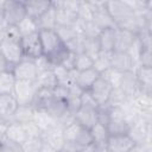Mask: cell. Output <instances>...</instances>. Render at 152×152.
I'll use <instances>...</instances> for the list:
<instances>
[{
  "label": "cell",
  "instance_id": "6da1fadb",
  "mask_svg": "<svg viewBox=\"0 0 152 152\" xmlns=\"http://www.w3.org/2000/svg\"><path fill=\"white\" fill-rule=\"evenodd\" d=\"M39 38L42 43L43 55L48 57L53 65L62 64V62L69 56V50L61 40L55 30L39 31Z\"/></svg>",
  "mask_w": 152,
  "mask_h": 152
},
{
  "label": "cell",
  "instance_id": "7a4b0ae2",
  "mask_svg": "<svg viewBox=\"0 0 152 152\" xmlns=\"http://www.w3.org/2000/svg\"><path fill=\"white\" fill-rule=\"evenodd\" d=\"M63 134H64L65 144L72 145L75 147L84 146V145L93 142L89 129L82 127L81 125L76 124L75 121L63 128Z\"/></svg>",
  "mask_w": 152,
  "mask_h": 152
},
{
  "label": "cell",
  "instance_id": "3957f363",
  "mask_svg": "<svg viewBox=\"0 0 152 152\" xmlns=\"http://www.w3.org/2000/svg\"><path fill=\"white\" fill-rule=\"evenodd\" d=\"M37 87L33 81H15L13 96L18 106H32L37 94Z\"/></svg>",
  "mask_w": 152,
  "mask_h": 152
},
{
  "label": "cell",
  "instance_id": "277c9868",
  "mask_svg": "<svg viewBox=\"0 0 152 152\" xmlns=\"http://www.w3.org/2000/svg\"><path fill=\"white\" fill-rule=\"evenodd\" d=\"M0 53L5 58L11 71L13 66L24 58L19 40H12V39H6V38L0 40Z\"/></svg>",
  "mask_w": 152,
  "mask_h": 152
},
{
  "label": "cell",
  "instance_id": "5b68a950",
  "mask_svg": "<svg viewBox=\"0 0 152 152\" xmlns=\"http://www.w3.org/2000/svg\"><path fill=\"white\" fill-rule=\"evenodd\" d=\"M20 48L24 55V58L28 59H37L43 55V49H42V43L39 38V32H34L31 34L23 36L19 40Z\"/></svg>",
  "mask_w": 152,
  "mask_h": 152
},
{
  "label": "cell",
  "instance_id": "8992f818",
  "mask_svg": "<svg viewBox=\"0 0 152 152\" xmlns=\"http://www.w3.org/2000/svg\"><path fill=\"white\" fill-rule=\"evenodd\" d=\"M93 5V23L99 27L100 31L108 28H116L115 21L106 8V1H90Z\"/></svg>",
  "mask_w": 152,
  "mask_h": 152
},
{
  "label": "cell",
  "instance_id": "52a82bcc",
  "mask_svg": "<svg viewBox=\"0 0 152 152\" xmlns=\"http://www.w3.org/2000/svg\"><path fill=\"white\" fill-rule=\"evenodd\" d=\"M26 17V10L24 1L10 0L5 2L4 20L10 26H17Z\"/></svg>",
  "mask_w": 152,
  "mask_h": 152
},
{
  "label": "cell",
  "instance_id": "ba28073f",
  "mask_svg": "<svg viewBox=\"0 0 152 152\" xmlns=\"http://www.w3.org/2000/svg\"><path fill=\"white\" fill-rule=\"evenodd\" d=\"M12 72L18 81H33L37 77V68L34 61L28 58H23L18 64H15L12 69Z\"/></svg>",
  "mask_w": 152,
  "mask_h": 152
},
{
  "label": "cell",
  "instance_id": "9c48e42d",
  "mask_svg": "<svg viewBox=\"0 0 152 152\" xmlns=\"http://www.w3.org/2000/svg\"><path fill=\"white\" fill-rule=\"evenodd\" d=\"M112 90H113V87L102 76H100L94 82L91 88L89 89L91 96L94 97V100H95V102L97 103L99 107L100 106H104V104L108 103V100H109Z\"/></svg>",
  "mask_w": 152,
  "mask_h": 152
},
{
  "label": "cell",
  "instance_id": "30bf717a",
  "mask_svg": "<svg viewBox=\"0 0 152 152\" xmlns=\"http://www.w3.org/2000/svg\"><path fill=\"white\" fill-rule=\"evenodd\" d=\"M104 5H106V8H107L108 13L110 14L113 20L115 21V24L134 14V11L129 7V5L126 2V0H121V1H106Z\"/></svg>",
  "mask_w": 152,
  "mask_h": 152
},
{
  "label": "cell",
  "instance_id": "8fae6325",
  "mask_svg": "<svg viewBox=\"0 0 152 152\" xmlns=\"http://www.w3.org/2000/svg\"><path fill=\"white\" fill-rule=\"evenodd\" d=\"M63 128L58 122L55 127L50 128L49 131H45L42 133V139L43 142L48 144L49 146L53 147L57 151H63L64 146H65V139H64V134H63Z\"/></svg>",
  "mask_w": 152,
  "mask_h": 152
},
{
  "label": "cell",
  "instance_id": "7c38bea8",
  "mask_svg": "<svg viewBox=\"0 0 152 152\" xmlns=\"http://www.w3.org/2000/svg\"><path fill=\"white\" fill-rule=\"evenodd\" d=\"M135 142L129 138L128 134L109 135L106 142L107 152H129Z\"/></svg>",
  "mask_w": 152,
  "mask_h": 152
},
{
  "label": "cell",
  "instance_id": "4fadbf2b",
  "mask_svg": "<svg viewBox=\"0 0 152 152\" xmlns=\"http://www.w3.org/2000/svg\"><path fill=\"white\" fill-rule=\"evenodd\" d=\"M137 66L138 65L134 63V61L127 52L113 51L110 53V68L120 72H127V71L135 70Z\"/></svg>",
  "mask_w": 152,
  "mask_h": 152
},
{
  "label": "cell",
  "instance_id": "5bb4252c",
  "mask_svg": "<svg viewBox=\"0 0 152 152\" xmlns=\"http://www.w3.org/2000/svg\"><path fill=\"white\" fill-rule=\"evenodd\" d=\"M74 120L82 127L90 129L97 122V108L81 106V108L74 115Z\"/></svg>",
  "mask_w": 152,
  "mask_h": 152
},
{
  "label": "cell",
  "instance_id": "9a60e30c",
  "mask_svg": "<svg viewBox=\"0 0 152 152\" xmlns=\"http://www.w3.org/2000/svg\"><path fill=\"white\" fill-rule=\"evenodd\" d=\"M52 2V1H51ZM56 13V27L57 26H66V27H76L78 23V14L74 11L66 10L61 6H56L52 4Z\"/></svg>",
  "mask_w": 152,
  "mask_h": 152
},
{
  "label": "cell",
  "instance_id": "2e32d148",
  "mask_svg": "<svg viewBox=\"0 0 152 152\" xmlns=\"http://www.w3.org/2000/svg\"><path fill=\"white\" fill-rule=\"evenodd\" d=\"M137 82L140 89V93L151 95L152 90V68L151 66H141L138 65L134 70Z\"/></svg>",
  "mask_w": 152,
  "mask_h": 152
},
{
  "label": "cell",
  "instance_id": "e0dca14e",
  "mask_svg": "<svg viewBox=\"0 0 152 152\" xmlns=\"http://www.w3.org/2000/svg\"><path fill=\"white\" fill-rule=\"evenodd\" d=\"M119 88L125 93V95L128 99H132V97L137 96L138 94H140V89H139V86H138V82H137L134 70L122 74Z\"/></svg>",
  "mask_w": 152,
  "mask_h": 152
},
{
  "label": "cell",
  "instance_id": "ac0fdd59",
  "mask_svg": "<svg viewBox=\"0 0 152 152\" xmlns=\"http://www.w3.org/2000/svg\"><path fill=\"white\" fill-rule=\"evenodd\" d=\"M137 36L121 30V28H116L115 30V44H114V51L118 52H128V50L131 49V46L133 45V43L135 42Z\"/></svg>",
  "mask_w": 152,
  "mask_h": 152
},
{
  "label": "cell",
  "instance_id": "d6986e66",
  "mask_svg": "<svg viewBox=\"0 0 152 152\" xmlns=\"http://www.w3.org/2000/svg\"><path fill=\"white\" fill-rule=\"evenodd\" d=\"M17 108H18V103L13 95L11 94L0 95V118L2 120L10 124Z\"/></svg>",
  "mask_w": 152,
  "mask_h": 152
},
{
  "label": "cell",
  "instance_id": "ffe728a7",
  "mask_svg": "<svg viewBox=\"0 0 152 152\" xmlns=\"http://www.w3.org/2000/svg\"><path fill=\"white\" fill-rule=\"evenodd\" d=\"M26 15L37 20L40 15H43L50 7L51 1L48 0H34V1H24Z\"/></svg>",
  "mask_w": 152,
  "mask_h": 152
},
{
  "label": "cell",
  "instance_id": "44dd1931",
  "mask_svg": "<svg viewBox=\"0 0 152 152\" xmlns=\"http://www.w3.org/2000/svg\"><path fill=\"white\" fill-rule=\"evenodd\" d=\"M100 77V74L95 69H88L84 71H78L76 76L75 84L80 87L82 90H89L94 82Z\"/></svg>",
  "mask_w": 152,
  "mask_h": 152
},
{
  "label": "cell",
  "instance_id": "7402d4cb",
  "mask_svg": "<svg viewBox=\"0 0 152 152\" xmlns=\"http://www.w3.org/2000/svg\"><path fill=\"white\" fill-rule=\"evenodd\" d=\"M32 121L39 127V129L42 132L49 131L50 128H52L57 125V120L55 118H52L50 114H48L45 110H42V109H34Z\"/></svg>",
  "mask_w": 152,
  "mask_h": 152
},
{
  "label": "cell",
  "instance_id": "603a6c76",
  "mask_svg": "<svg viewBox=\"0 0 152 152\" xmlns=\"http://www.w3.org/2000/svg\"><path fill=\"white\" fill-rule=\"evenodd\" d=\"M5 137H6V139H8L13 142L20 144V145L27 138L26 132L24 129V126L20 124H17V122H10L7 125L6 131H5Z\"/></svg>",
  "mask_w": 152,
  "mask_h": 152
},
{
  "label": "cell",
  "instance_id": "cb8c5ba5",
  "mask_svg": "<svg viewBox=\"0 0 152 152\" xmlns=\"http://www.w3.org/2000/svg\"><path fill=\"white\" fill-rule=\"evenodd\" d=\"M90 137H91V141L93 144H95L99 148H102V147H106V142L108 140V131H107V127L100 122H96L90 129Z\"/></svg>",
  "mask_w": 152,
  "mask_h": 152
},
{
  "label": "cell",
  "instance_id": "d4e9b609",
  "mask_svg": "<svg viewBox=\"0 0 152 152\" xmlns=\"http://www.w3.org/2000/svg\"><path fill=\"white\" fill-rule=\"evenodd\" d=\"M34 84H36L37 89H49V90H52L57 86L56 76H55L52 69L38 72L37 77L34 80Z\"/></svg>",
  "mask_w": 152,
  "mask_h": 152
},
{
  "label": "cell",
  "instance_id": "484cf974",
  "mask_svg": "<svg viewBox=\"0 0 152 152\" xmlns=\"http://www.w3.org/2000/svg\"><path fill=\"white\" fill-rule=\"evenodd\" d=\"M115 30L116 28H108L102 30L97 37L100 49L102 52H113L114 44H115Z\"/></svg>",
  "mask_w": 152,
  "mask_h": 152
},
{
  "label": "cell",
  "instance_id": "4316f807",
  "mask_svg": "<svg viewBox=\"0 0 152 152\" xmlns=\"http://www.w3.org/2000/svg\"><path fill=\"white\" fill-rule=\"evenodd\" d=\"M34 108L33 106H18L15 109L11 122H17L20 125H25L27 122H31L33 119Z\"/></svg>",
  "mask_w": 152,
  "mask_h": 152
},
{
  "label": "cell",
  "instance_id": "83f0119b",
  "mask_svg": "<svg viewBox=\"0 0 152 152\" xmlns=\"http://www.w3.org/2000/svg\"><path fill=\"white\" fill-rule=\"evenodd\" d=\"M36 21L39 31L56 28V13H55V8L52 7V2H51V7L43 15H40Z\"/></svg>",
  "mask_w": 152,
  "mask_h": 152
},
{
  "label": "cell",
  "instance_id": "f1b7e54d",
  "mask_svg": "<svg viewBox=\"0 0 152 152\" xmlns=\"http://www.w3.org/2000/svg\"><path fill=\"white\" fill-rule=\"evenodd\" d=\"M15 81L17 80L11 70L0 71V95H4V94L12 95Z\"/></svg>",
  "mask_w": 152,
  "mask_h": 152
},
{
  "label": "cell",
  "instance_id": "f546056e",
  "mask_svg": "<svg viewBox=\"0 0 152 152\" xmlns=\"http://www.w3.org/2000/svg\"><path fill=\"white\" fill-rule=\"evenodd\" d=\"M77 30L84 38H97L101 32L99 27L93 23V20H80L78 19Z\"/></svg>",
  "mask_w": 152,
  "mask_h": 152
},
{
  "label": "cell",
  "instance_id": "4dcf8cb0",
  "mask_svg": "<svg viewBox=\"0 0 152 152\" xmlns=\"http://www.w3.org/2000/svg\"><path fill=\"white\" fill-rule=\"evenodd\" d=\"M110 53L112 52H100L93 63V69H95L100 75L110 68Z\"/></svg>",
  "mask_w": 152,
  "mask_h": 152
},
{
  "label": "cell",
  "instance_id": "1f68e13d",
  "mask_svg": "<svg viewBox=\"0 0 152 152\" xmlns=\"http://www.w3.org/2000/svg\"><path fill=\"white\" fill-rule=\"evenodd\" d=\"M21 37L23 36H26V34H31V33H34V32H39L38 30V25H37V21L30 17H25L18 25H17Z\"/></svg>",
  "mask_w": 152,
  "mask_h": 152
},
{
  "label": "cell",
  "instance_id": "d6a6232c",
  "mask_svg": "<svg viewBox=\"0 0 152 152\" xmlns=\"http://www.w3.org/2000/svg\"><path fill=\"white\" fill-rule=\"evenodd\" d=\"M93 58L86 53H77L74 57V69L76 71H84L93 68Z\"/></svg>",
  "mask_w": 152,
  "mask_h": 152
},
{
  "label": "cell",
  "instance_id": "836d02e7",
  "mask_svg": "<svg viewBox=\"0 0 152 152\" xmlns=\"http://www.w3.org/2000/svg\"><path fill=\"white\" fill-rule=\"evenodd\" d=\"M100 52H101V49H100L97 38H84L83 39V53L88 55L94 61V58Z\"/></svg>",
  "mask_w": 152,
  "mask_h": 152
},
{
  "label": "cell",
  "instance_id": "e575fe53",
  "mask_svg": "<svg viewBox=\"0 0 152 152\" xmlns=\"http://www.w3.org/2000/svg\"><path fill=\"white\" fill-rule=\"evenodd\" d=\"M56 33L58 34V37L61 38V40L66 44L68 42H70L71 39H74L75 37H77L78 34H81L76 27H66V26H57L55 28Z\"/></svg>",
  "mask_w": 152,
  "mask_h": 152
},
{
  "label": "cell",
  "instance_id": "d590c367",
  "mask_svg": "<svg viewBox=\"0 0 152 152\" xmlns=\"http://www.w3.org/2000/svg\"><path fill=\"white\" fill-rule=\"evenodd\" d=\"M122 74L124 72H120L113 68H109L107 69L104 72H102L100 76H102L113 88H119L120 86V82H121V77H122Z\"/></svg>",
  "mask_w": 152,
  "mask_h": 152
},
{
  "label": "cell",
  "instance_id": "8d00e7d4",
  "mask_svg": "<svg viewBox=\"0 0 152 152\" xmlns=\"http://www.w3.org/2000/svg\"><path fill=\"white\" fill-rule=\"evenodd\" d=\"M42 146H43L42 137L26 138V140L21 144V147H23L24 152H40Z\"/></svg>",
  "mask_w": 152,
  "mask_h": 152
},
{
  "label": "cell",
  "instance_id": "74e56055",
  "mask_svg": "<svg viewBox=\"0 0 152 152\" xmlns=\"http://www.w3.org/2000/svg\"><path fill=\"white\" fill-rule=\"evenodd\" d=\"M138 65L141 66H152V53L151 48H141L139 58H138Z\"/></svg>",
  "mask_w": 152,
  "mask_h": 152
},
{
  "label": "cell",
  "instance_id": "f35d334b",
  "mask_svg": "<svg viewBox=\"0 0 152 152\" xmlns=\"http://www.w3.org/2000/svg\"><path fill=\"white\" fill-rule=\"evenodd\" d=\"M34 64H36V68H37V71L38 72H42V71H46V70H51L53 69V64L50 62V59L48 57H45L44 55H42L40 57H38L37 59H34Z\"/></svg>",
  "mask_w": 152,
  "mask_h": 152
},
{
  "label": "cell",
  "instance_id": "ab89813d",
  "mask_svg": "<svg viewBox=\"0 0 152 152\" xmlns=\"http://www.w3.org/2000/svg\"><path fill=\"white\" fill-rule=\"evenodd\" d=\"M0 152H24V150L20 144H17L8 139H5L1 141Z\"/></svg>",
  "mask_w": 152,
  "mask_h": 152
},
{
  "label": "cell",
  "instance_id": "60d3db41",
  "mask_svg": "<svg viewBox=\"0 0 152 152\" xmlns=\"http://www.w3.org/2000/svg\"><path fill=\"white\" fill-rule=\"evenodd\" d=\"M23 126H24V129H25V132H26L27 138L42 137V133H43V132L39 129V127H38L33 121L27 122V124H25V125H23Z\"/></svg>",
  "mask_w": 152,
  "mask_h": 152
},
{
  "label": "cell",
  "instance_id": "b9f144b4",
  "mask_svg": "<svg viewBox=\"0 0 152 152\" xmlns=\"http://www.w3.org/2000/svg\"><path fill=\"white\" fill-rule=\"evenodd\" d=\"M81 106H86V107H93V108H99L97 103L95 102L94 97L91 96L89 90H83L82 95H81Z\"/></svg>",
  "mask_w": 152,
  "mask_h": 152
},
{
  "label": "cell",
  "instance_id": "7bdbcfd3",
  "mask_svg": "<svg viewBox=\"0 0 152 152\" xmlns=\"http://www.w3.org/2000/svg\"><path fill=\"white\" fill-rule=\"evenodd\" d=\"M4 38L6 39H12V40H20L21 38V34L18 30L17 26H10L7 25L6 30H5V33H4Z\"/></svg>",
  "mask_w": 152,
  "mask_h": 152
},
{
  "label": "cell",
  "instance_id": "ee69618b",
  "mask_svg": "<svg viewBox=\"0 0 152 152\" xmlns=\"http://www.w3.org/2000/svg\"><path fill=\"white\" fill-rule=\"evenodd\" d=\"M52 95L58 97V99H62V100H66L68 95H69V88L64 87V86H59L57 84L53 89H52Z\"/></svg>",
  "mask_w": 152,
  "mask_h": 152
},
{
  "label": "cell",
  "instance_id": "f6af8a7d",
  "mask_svg": "<svg viewBox=\"0 0 152 152\" xmlns=\"http://www.w3.org/2000/svg\"><path fill=\"white\" fill-rule=\"evenodd\" d=\"M77 152H97L99 151V147L95 145V144H88V145H84V146H78V147H75Z\"/></svg>",
  "mask_w": 152,
  "mask_h": 152
},
{
  "label": "cell",
  "instance_id": "bcb514c9",
  "mask_svg": "<svg viewBox=\"0 0 152 152\" xmlns=\"http://www.w3.org/2000/svg\"><path fill=\"white\" fill-rule=\"evenodd\" d=\"M4 70H11V69H10L8 64L6 63L5 58L2 57V55L0 53V71H4Z\"/></svg>",
  "mask_w": 152,
  "mask_h": 152
},
{
  "label": "cell",
  "instance_id": "7dc6e473",
  "mask_svg": "<svg viewBox=\"0 0 152 152\" xmlns=\"http://www.w3.org/2000/svg\"><path fill=\"white\" fill-rule=\"evenodd\" d=\"M40 152H59V151H57V150H55L53 147L49 146L48 144L43 142V146H42V148H40Z\"/></svg>",
  "mask_w": 152,
  "mask_h": 152
},
{
  "label": "cell",
  "instance_id": "c3c4849f",
  "mask_svg": "<svg viewBox=\"0 0 152 152\" xmlns=\"http://www.w3.org/2000/svg\"><path fill=\"white\" fill-rule=\"evenodd\" d=\"M61 152H77V151H76L75 146H72V145H69V144H65V146H64L63 151H61Z\"/></svg>",
  "mask_w": 152,
  "mask_h": 152
},
{
  "label": "cell",
  "instance_id": "681fc988",
  "mask_svg": "<svg viewBox=\"0 0 152 152\" xmlns=\"http://www.w3.org/2000/svg\"><path fill=\"white\" fill-rule=\"evenodd\" d=\"M7 125H8V122H6L5 120H2V119L0 118V132L5 133V131H6V127H7Z\"/></svg>",
  "mask_w": 152,
  "mask_h": 152
},
{
  "label": "cell",
  "instance_id": "f907efd6",
  "mask_svg": "<svg viewBox=\"0 0 152 152\" xmlns=\"http://www.w3.org/2000/svg\"><path fill=\"white\" fill-rule=\"evenodd\" d=\"M97 152H107V150H106V147H102V148H99Z\"/></svg>",
  "mask_w": 152,
  "mask_h": 152
},
{
  "label": "cell",
  "instance_id": "816d5d0a",
  "mask_svg": "<svg viewBox=\"0 0 152 152\" xmlns=\"http://www.w3.org/2000/svg\"><path fill=\"white\" fill-rule=\"evenodd\" d=\"M0 147H1V142H0Z\"/></svg>",
  "mask_w": 152,
  "mask_h": 152
}]
</instances>
